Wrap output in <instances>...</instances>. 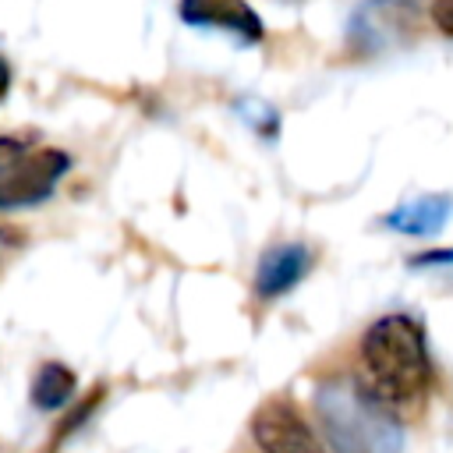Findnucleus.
Listing matches in <instances>:
<instances>
[{
    "mask_svg": "<svg viewBox=\"0 0 453 453\" xmlns=\"http://www.w3.org/2000/svg\"><path fill=\"white\" fill-rule=\"evenodd\" d=\"M361 365L368 375L365 382L393 407L425 396L432 382V361L421 322L403 311L375 319L361 336Z\"/></svg>",
    "mask_w": 453,
    "mask_h": 453,
    "instance_id": "1",
    "label": "nucleus"
},
{
    "mask_svg": "<svg viewBox=\"0 0 453 453\" xmlns=\"http://www.w3.org/2000/svg\"><path fill=\"white\" fill-rule=\"evenodd\" d=\"M315 411L336 453H400L403 432L393 403L382 400L361 375L329 379L315 393Z\"/></svg>",
    "mask_w": 453,
    "mask_h": 453,
    "instance_id": "2",
    "label": "nucleus"
},
{
    "mask_svg": "<svg viewBox=\"0 0 453 453\" xmlns=\"http://www.w3.org/2000/svg\"><path fill=\"white\" fill-rule=\"evenodd\" d=\"M71 170V156L60 149H21L0 163V209H25L46 202L60 177Z\"/></svg>",
    "mask_w": 453,
    "mask_h": 453,
    "instance_id": "3",
    "label": "nucleus"
},
{
    "mask_svg": "<svg viewBox=\"0 0 453 453\" xmlns=\"http://www.w3.org/2000/svg\"><path fill=\"white\" fill-rule=\"evenodd\" d=\"M251 435L262 453H326L311 425L290 400H269L251 418Z\"/></svg>",
    "mask_w": 453,
    "mask_h": 453,
    "instance_id": "4",
    "label": "nucleus"
},
{
    "mask_svg": "<svg viewBox=\"0 0 453 453\" xmlns=\"http://www.w3.org/2000/svg\"><path fill=\"white\" fill-rule=\"evenodd\" d=\"M177 14L184 25L230 32L244 46H255L265 35V25L248 0H177Z\"/></svg>",
    "mask_w": 453,
    "mask_h": 453,
    "instance_id": "5",
    "label": "nucleus"
},
{
    "mask_svg": "<svg viewBox=\"0 0 453 453\" xmlns=\"http://www.w3.org/2000/svg\"><path fill=\"white\" fill-rule=\"evenodd\" d=\"M315 265V255L311 248L304 244H276L269 248L262 258H258V269H255V294L262 301H273V297H283L287 290H294L308 269Z\"/></svg>",
    "mask_w": 453,
    "mask_h": 453,
    "instance_id": "6",
    "label": "nucleus"
},
{
    "mask_svg": "<svg viewBox=\"0 0 453 453\" xmlns=\"http://www.w3.org/2000/svg\"><path fill=\"white\" fill-rule=\"evenodd\" d=\"M453 212V198L449 195H421V198H411L396 209H389L382 216V226L396 230V234H411V237H421V234H435L446 226Z\"/></svg>",
    "mask_w": 453,
    "mask_h": 453,
    "instance_id": "7",
    "label": "nucleus"
},
{
    "mask_svg": "<svg viewBox=\"0 0 453 453\" xmlns=\"http://www.w3.org/2000/svg\"><path fill=\"white\" fill-rule=\"evenodd\" d=\"M421 14V0H365L357 11H354V21L350 28H365V39L372 35H396L403 28L414 25V18Z\"/></svg>",
    "mask_w": 453,
    "mask_h": 453,
    "instance_id": "8",
    "label": "nucleus"
},
{
    "mask_svg": "<svg viewBox=\"0 0 453 453\" xmlns=\"http://www.w3.org/2000/svg\"><path fill=\"white\" fill-rule=\"evenodd\" d=\"M74 389H78L74 372L60 361H46V365H39L28 396H32V407H39V411H60L74 400Z\"/></svg>",
    "mask_w": 453,
    "mask_h": 453,
    "instance_id": "9",
    "label": "nucleus"
},
{
    "mask_svg": "<svg viewBox=\"0 0 453 453\" xmlns=\"http://www.w3.org/2000/svg\"><path fill=\"white\" fill-rule=\"evenodd\" d=\"M428 18L446 39H453V0H432L428 4Z\"/></svg>",
    "mask_w": 453,
    "mask_h": 453,
    "instance_id": "10",
    "label": "nucleus"
},
{
    "mask_svg": "<svg viewBox=\"0 0 453 453\" xmlns=\"http://www.w3.org/2000/svg\"><path fill=\"white\" fill-rule=\"evenodd\" d=\"M411 269H435V265H453V248H435V251H421L407 258Z\"/></svg>",
    "mask_w": 453,
    "mask_h": 453,
    "instance_id": "11",
    "label": "nucleus"
},
{
    "mask_svg": "<svg viewBox=\"0 0 453 453\" xmlns=\"http://www.w3.org/2000/svg\"><path fill=\"white\" fill-rule=\"evenodd\" d=\"M11 81H14V71H11L7 57H0V103L7 99V92H11Z\"/></svg>",
    "mask_w": 453,
    "mask_h": 453,
    "instance_id": "12",
    "label": "nucleus"
},
{
    "mask_svg": "<svg viewBox=\"0 0 453 453\" xmlns=\"http://www.w3.org/2000/svg\"><path fill=\"white\" fill-rule=\"evenodd\" d=\"M290 4H297V0H290Z\"/></svg>",
    "mask_w": 453,
    "mask_h": 453,
    "instance_id": "13",
    "label": "nucleus"
}]
</instances>
